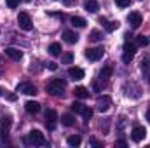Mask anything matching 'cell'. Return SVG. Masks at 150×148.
<instances>
[{
  "mask_svg": "<svg viewBox=\"0 0 150 148\" xmlns=\"http://www.w3.org/2000/svg\"><path fill=\"white\" fill-rule=\"evenodd\" d=\"M45 91H47L51 96H63V94H65V82L54 78V80H51V82L47 84Z\"/></svg>",
  "mask_w": 150,
  "mask_h": 148,
  "instance_id": "cell-1",
  "label": "cell"
},
{
  "mask_svg": "<svg viewBox=\"0 0 150 148\" xmlns=\"http://www.w3.org/2000/svg\"><path fill=\"white\" fill-rule=\"evenodd\" d=\"M26 143L28 145H33V147H45L47 145V140L45 136L40 132V131H32L26 138Z\"/></svg>",
  "mask_w": 150,
  "mask_h": 148,
  "instance_id": "cell-2",
  "label": "cell"
},
{
  "mask_svg": "<svg viewBox=\"0 0 150 148\" xmlns=\"http://www.w3.org/2000/svg\"><path fill=\"white\" fill-rule=\"evenodd\" d=\"M18 25H19V28L25 30V32H30V30L33 28V23H32V19H30V16H28L26 12H19V14H18Z\"/></svg>",
  "mask_w": 150,
  "mask_h": 148,
  "instance_id": "cell-3",
  "label": "cell"
},
{
  "mask_svg": "<svg viewBox=\"0 0 150 148\" xmlns=\"http://www.w3.org/2000/svg\"><path fill=\"white\" fill-rule=\"evenodd\" d=\"M103 54H105V49L103 47H93V49H87L86 51V58L89 61H98V59L103 58Z\"/></svg>",
  "mask_w": 150,
  "mask_h": 148,
  "instance_id": "cell-4",
  "label": "cell"
},
{
  "mask_svg": "<svg viewBox=\"0 0 150 148\" xmlns=\"http://www.w3.org/2000/svg\"><path fill=\"white\" fill-rule=\"evenodd\" d=\"M18 92L26 94V96H35V94H37V87H35L33 84H30V82H21V84L18 85Z\"/></svg>",
  "mask_w": 150,
  "mask_h": 148,
  "instance_id": "cell-5",
  "label": "cell"
},
{
  "mask_svg": "<svg viewBox=\"0 0 150 148\" xmlns=\"http://www.w3.org/2000/svg\"><path fill=\"white\" fill-rule=\"evenodd\" d=\"M56 120H58V113L56 110H47L45 111V125H47V129H54L56 127Z\"/></svg>",
  "mask_w": 150,
  "mask_h": 148,
  "instance_id": "cell-6",
  "label": "cell"
},
{
  "mask_svg": "<svg viewBox=\"0 0 150 148\" xmlns=\"http://www.w3.org/2000/svg\"><path fill=\"white\" fill-rule=\"evenodd\" d=\"M11 125H12V120L9 117H4L2 122H0V138H7L9 136V131H11Z\"/></svg>",
  "mask_w": 150,
  "mask_h": 148,
  "instance_id": "cell-7",
  "label": "cell"
},
{
  "mask_svg": "<svg viewBox=\"0 0 150 148\" xmlns=\"http://www.w3.org/2000/svg\"><path fill=\"white\" fill-rule=\"evenodd\" d=\"M145 136H147V131H145V127L143 125H136L133 131H131V140L133 141H142V140H145Z\"/></svg>",
  "mask_w": 150,
  "mask_h": 148,
  "instance_id": "cell-8",
  "label": "cell"
},
{
  "mask_svg": "<svg viewBox=\"0 0 150 148\" xmlns=\"http://www.w3.org/2000/svg\"><path fill=\"white\" fill-rule=\"evenodd\" d=\"M110 105H112V99L108 96H101V98H98L96 108H98V111H107L110 108Z\"/></svg>",
  "mask_w": 150,
  "mask_h": 148,
  "instance_id": "cell-9",
  "label": "cell"
},
{
  "mask_svg": "<svg viewBox=\"0 0 150 148\" xmlns=\"http://www.w3.org/2000/svg\"><path fill=\"white\" fill-rule=\"evenodd\" d=\"M127 21H129V26L131 28H138L142 25V14L140 12H131L127 16Z\"/></svg>",
  "mask_w": 150,
  "mask_h": 148,
  "instance_id": "cell-10",
  "label": "cell"
},
{
  "mask_svg": "<svg viewBox=\"0 0 150 148\" xmlns=\"http://www.w3.org/2000/svg\"><path fill=\"white\" fill-rule=\"evenodd\" d=\"M5 54H7L11 59H14V61H19V59L23 58V51H19V49H16V47H7V49H5Z\"/></svg>",
  "mask_w": 150,
  "mask_h": 148,
  "instance_id": "cell-11",
  "label": "cell"
},
{
  "mask_svg": "<svg viewBox=\"0 0 150 148\" xmlns=\"http://www.w3.org/2000/svg\"><path fill=\"white\" fill-rule=\"evenodd\" d=\"M68 75H70L72 80H82L84 78V70L79 68V66H72V68H68Z\"/></svg>",
  "mask_w": 150,
  "mask_h": 148,
  "instance_id": "cell-12",
  "label": "cell"
},
{
  "mask_svg": "<svg viewBox=\"0 0 150 148\" xmlns=\"http://www.w3.org/2000/svg\"><path fill=\"white\" fill-rule=\"evenodd\" d=\"M63 38H65V42H68V44H77V40H79V35L72 32V30H65L63 32Z\"/></svg>",
  "mask_w": 150,
  "mask_h": 148,
  "instance_id": "cell-13",
  "label": "cell"
},
{
  "mask_svg": "<svg viewBox=\"0 0 150 148\" xmlns=\"http://www.w3.org/2000/svg\"><path fill=\"white\" fill-rule=\"evenodd\" d=\"M74 94H75V98H80V99H87L89 98V91L86 87H75Z\"/></svg>",
  "mask_w": 150,
  "mask_h": 148,
  "instance_id": "cell-14",
  "label": "cell"
},
{
  "mask_svg": "<svg viewBox=\"0 0 150 148\" xmlns=\"http://www.w3.org/2000/svg\"><path fill=\"white\" fill-rule=\"evenodd\" d=\"M100 23L107 28V32H113V30H117V28H119V23H117V21H107V19H103V18H101V19H100Z\"/></svg>",
  "mask_w": 150,
  "mask_h": 148,
  "instance_id": "cell-15",
  "label": "cell"
},
{
  "mask_svg": "<svg viewBox=\"0 0 150 148\" xmlns=\"http://www.w3.org/2000/svg\"><path fill=\"white\" fill-rule=\"evenodd\" d=\"M25 110L28 111V113H38L40 103H37V101H28V103L25 105Z\"/></svg>",
  "mask_w": 150,
  "mask_h": 148,
  "instance_id": "cell-16",
  "label": "cell"
},
{
  "mask_svg": "<svg viewBox=\"0 0 150 148\" xmlns=\"http://www.w3.org/2000/svg\"><path fill=\"white\" fill-rule=\"evenodd\" d=\"M70 23H72L74 26H77V28H84L87 21H86L84 18H80V16H72V18H70Z\"/></svg>",
  "mask_w": 150,
  "mask_h": 148,
  "instance_id": "cell-17",
  "label": "cell"
},
{
  "mask_svg": "<svg viewBox=\"0 0 150 148\" xmlns=\"http://www.w3.org/2000/svg\"><path fill=\"white\" fill-rule=\"evenodd\" d=\"M84 7H86V11H87V12H96V11L100 9V4H98L96 0H87Z\"/></svg>",
  "mask_w": 150,
  "mask_h": 148,
  "instance_id": "cell-18",
  "label": "cell"
},
{
  "mask_svg": "<svg viewBox=\"0 0 150 148\" xmlns=\"http://www.w3.org/2000/svg\"><path fill=\"white\" fill-rule=\"evenodd\" d=\"M61 124L63 125H67V127H72L75 124V118H74V115H61Z\"/></svg>",
  "mask_w": 150,
  "mask_h": 148,
  "instance_id": "cell-19",
  "label": "cell"
},
{
  "mask_svg": "<svg viewBox=\"0 0 150 148\" xmlns=\"http://www.w3.org/2000/svg\"><path fill=\"white\" fill-rule=\"evenodd\" d=\"M113 73L112 66H105V68H101V72H100V77H101V80H107V78H110Z\"/></svg>",
  "mask_w": 150,
  "mask_h": 148,
  "instance_id": "cell-20",
  "label": "cell"
},
{
  "mask_svg": "<svg viewBox=\"0 0 150 148\" xmlns=\"http://www.w3.org/2000/svg\"><path fill=\"white\" fill-rule=\"evenodd\" d=\"M49 52H51L52 56H59V54H61V45H59L58 42L51 44V45H49Z\"/></svg>",
  "mask_w": 150,
  "mask_h": 148,
  "instance_id": "cell-21",
  "label": "cell"
},
{
  "mask_svg": "<svg viewBox=\"0 0 150 148\" xmlns=\"http://www.w3.org/2000/svg\"><path fill=\"white\" fill-rule=\"evenodd\" d=\"M86 108H87V106H86L84 103H77V101H75L74 105H72V110H74L75 113H80V115L86 111Z\"/></svg>",
  "mask_w": 150,
  "mask_h": 148,
  "instance_id": "cell-22",
  "label": "cell"
},
{
  "mask_svg": "<svg viewBox=\"0 0 150 148\" xmlns=\"http://www.w3.org/2000/svg\"><path fill=\"white\" fill-rule=\"evenodd\" d=\"M89 38H91L93 42H100V40H103V35H101L98 30H93V32L89 33Z\"/></svg>",
  "mask_w": 150,
  "mask_h": 148,
  "instance_id": "cell-23",
  "label": "cell"
},
{
  "mask_svg": "<svg viewBox=\"0 0 150 148\" xmlns=\"http://www.w3.org/2000/svg\"><path fill=\"white\" fill-rule=\"evenodd\" d=\"M74 61V54L72 52H65L63 56H61V63H65V65H70Z\"/></svg>",
  "mask_w": 150,
  "mask_h": 148,
  "instance_id": "cell-24",
  "label": "cell"
},
{
  "mask_svg": "<svg viewBox=\"0 0 150 148\" xmlns=\"http://www.w3.org/2000/svg\"><path fill=\"white\" fill-rule=\"evenodd\" d=\"M67 143H68L70 147H79V145H80V136H70V138L67 140Z\"/></svg>",
  "mask_w": 150,
  "mask_h": 148,
  "instance_id": "cell-25",
  "label": "cell"
},
{
  "mask_svg": "<svg viewBox=\"0 0 150 148\" xmlns=\"http://www.w3.org/2000/svg\"><path fill=\"white\" fill-rule=\"evenodd\" d=\"M136 45H138V47H147V45H149V38L145 37V35L138 37L136 38Z\"/></svg>",
  "mask_w": 150,
  "mask_h": 148,
  "instance_id": "cell-26",
  "label": "cell"
},
{
  "mask_svg": "<svg viewBox=\"0 0 150 148\" xmlns=\"http://www.w3.org/2000/svg\"><path fill=\"white\" fill-rule=\"evenodd\" d=\"M136 47H138L136 44H129V42H126V44H124V52H133V54H134V52H136Z\"/></svg>",
  "mask_w": 150,
  "mask_h": 148,
  "instance_id": "cell-27",
  "label": "cell"
},
{
  "mask_svg": "<svg viewBox=\"0 0 150 148\" xmlns=\"http://www.w3.org/2000/svg\"><path fill=\"white\" fill-rule=\"evenodd\" d=\"M133 58H134V54H133V52H124V54H122V61H124L126 65H127V63H131V61H133Z\"/></svg>",
  "mask_w": 150,
  "mask_h": 148,
  "instance_id": "cell-28",
  "label": "cell"
},
{
  "mask_svg": "<svg viewBox=\"0 0 150 148\" xmlns=\"http://www.w3.org/2000/svg\"><path fill=\"white\" fill-rule=\"evenodd\" d=\"M5 4H7V7H9V9H16V7H18V4H19V0H5Z\"/></svg>",
  "mask_w": 150,
  "mask_h": 148,
  "instance_id": "cell-29",
  "label": "cell"
},
{
  "mask_svg": "<svg viewBox=\"0 0 150 148\" xmlns=\"http://www.w3.org/2000/svg\"><path fill=\"white\" fill-rule=\"evenodd\" d=\"M82 117H84V120H89V118L93 117V110H91V108L87 106V108H86V111L82 113Z\"/></svg>",
  "mask_w": 150,
  "mask_h": 148,
  "instance_id": "cell-30",
  "label": "cell"
},
{
  "mask_svg": "<svg viewBox=\"0 0 150 148\" xmlns=\"http://www.w3.org/2000/svg\"><path fill=\"white\" fill-rule=\"evenodd\" d=\"M115 2H117V5H119V7H122V9H124V7H127V5L131 4V0H115Z\"/></svg>",
  "mask_w": 150,
  "mask_h": 148,
  "instance_id": "cell-31",
  "label": "cell"
},
{
  "mask_svg": "<svg viewBox=\"0 0 150 148\" xmlns=\"http://www.w3.org/2000/svg\"><path fill=\"white\" fill-rule=\"evenodd\" d=\"M45 66H47V68H49V70H51V72H56V70H58V65H56V63H54V61H49V63H47V65H45Z\"/></svg>",
  "mask_w": 150,
  "mask_h": 148,
  "instance_id": "cell-32",
  "label": "cell"
},
{
  "mask_svg": "<svg viewBox=\"0 0 150 148\" xmlns=\"http://www.w3.org/2000/svg\"><path fill=\"white\" fill-rule=\"evenodd\" d=\"M115 147L117 148H127V143L124 140H119V141H115Z\"/></svg>",
  "mask_w": 150,
  "mask_h": 148,
  "instance_id": "cell-33",
  "label": "cell"
},
{
  "mask_svg": "<svg viewBox=\"0 0 150 148\" xmlns=\"http://www.w3.org/2000/svg\"><path fill=\"white\" fill-rule=\"evenodd\" d=\"M145 68H147V70L150 68V58H147V59H143V70H145Z\"/></svg>",
  "mask_w": 150,
  "mask_h": 148,
  "instance_id": "cell-34",
  "label": "cell"
},
{
  "mask_svg": "<svg viewBox=\"0 0 150 148\" xmlns=\"http://www.w3.org/2000/svg\"><path fill=\"white\" fill-rule=\"evenodd\" d=\"M91 145L93 147H103V143L101 141H96V140H91Z\"/></svg>",
  "mask_w": 150,
  "mask_h": 148,
  "instance_id": "cell-35",
  "label": "cell"
},
{
  "mask_svg": "<svg viewBox=\"0 0 150 148\" xmlns=\"http://www.w3.org/2000/svg\"><path fill=\"white\" fill-rule=\"evenodd\" d=\"M93 89H94V91H100V89H101V85H100V84L94 80V82H93Z\"/></svg>",
  "mask_w": 150,
  "mask_h": 148,
  "instance_id": "cell-36",
  "label": "cell"
},
{
  "mask_svg": "<svg viewBox=\"0 0 150 148\" xmlns=\"http://www.w3.org/2000/svg\"><path fill=\"white\" fill-rule=\"evenodd\" d=\"M7 99L9 101H16V94H7Z\"/></svg>",
  "mask_w": 150,
  "mask_h": 148,
  "instance_id": "cell-37",
  "label": "cell"
},
{
  "mask_svg": "<svg viewBox=\"0 0 150 148\" xmlns=\"http://www.w3.org/2000/svg\"><path fill=\"white\" fill-rule=\"evenodd\" d=\"M63 2H65V5H74L77 0H63Z\"/></svg>",
  "mask_w": 150,
  "mask_h": 148,
  "instance_id": "cell-38",
  "label": "cell"
},
{
  "mask_svg": "<svg viewBox=\"0 0 150 148\" xmlns=\"http://www.w3.org/2000/svg\"><path fill=\"white\" fill-rule=\"evenodd\" d=\"M147 120H149V122H150V110L147 111Z\"/></svg>",
  "mask_w": 150,
  "mask_h": 148,
  "instance_id": "cell-39",
  "label": "cell"
},
{
  "mask_svg": "<svg viewBox=\"0 0 150 148\" xmlns=\"http://www.w3.org/2000/svg\"><path fill=\"white\" fill-rule=\"evenodd\" d=\"M2 92H4V89H2V87H0V96H2Z\"/></svg>",
  "mask_w": 150,
  "mask_h": 148,
  "instance_id": "cell-40",
  "label": "cell"
},
{
  "mask_svg": "<svg viewBox=\"0 0 150 148\" xmlns=\"http://www.w3.org/2000/svg\"><path fill=\"white\" fill-rule=\"evenodd\" d=\"M26 2H30V0H26Z\"/></svg>",
  "mask_w": 150,
  "mask_h": 148,
  "instance_id": "cell-41",
  "label": "cell"
},
{
  "mask_svg": "<svg viewBox=\"0 0 150 148\" xmlns=\"http://www.w3.org/2000/svg\"><path fill=\"white\" fill-rule=\"evenodd\" d=\"M149 82H150V78H149Z\"/></svg>",
  "mask_w": 150,
  "mask_h": 148,
  "instance_id": "cell-42",
  "label": "cell"
}]
</instances>
